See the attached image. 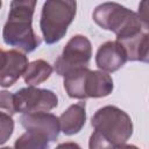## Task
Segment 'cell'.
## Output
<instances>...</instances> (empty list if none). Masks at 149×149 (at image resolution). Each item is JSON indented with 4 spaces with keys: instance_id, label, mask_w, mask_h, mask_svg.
<instances>
[{
    "instance_id": "cell-1",
    "label": "cell",
    "mask_w": 149,
    "mask_h": 149,
    "mask_svg": "<svg viewBox=\"0 0 149 149\" xmlns=\"http://www.w3.org/2000/svg\"><path fill=\"white\" fill-rule=\"evenodd\" d=\"M35 6L36 1L34 0H15L10 2L8 20L2 30L6 44L23 52H31L41 44V38L31 27Z\"/></svg>"
},
{
    "instance_id": "cell-2",
    "label": "cell",
    "mask_w": 149,
    "mask_h": 149,
    "mask_svg": "<svg viewBox=\"0 0 149 149\" xmlns=\"http://www.w3.org/2000/svg\"><path fill=\"white\" fill-rule=\"evenodd\" d=\"M93 20L101 28L113 31L116 35V41L149 29L140 20L137 13L116 2L99 5L93 12Z\"/></svg>"
},
{
    "instance_id": "cell-3",
    "label": "cell",
    "mask_w": 149,
    "mask_h": 149,
    "mask_svg": "<svg viewBox=\"0 0 149 149\" xmlns=\"http://www.w3.org/2000/svg\"><path fill=\"white\" fill-rule=\"evenodd\" d=\"M94 130L115 149L125 144L133 134L130 116L116 106L99 108L91 121Z\"/></svg>"
},
{
    "instance_id": "cell-4",
    "label": "cell",
    "mask_w": 149,
    "mask_h": 149,
    "mask_svg": "<svg viewBox=\"0 0 149 149\" xmlns=\"http://www.w3.org/2000/svg\"><path fill=\"white\" fill-rule=\"evenodd\" d=\"M77 2L72 0H49L42 7L40 27L45 43L54 44L66 34L76 15Z\"/></svg>"
},
{
    "instance_id": "cell-5",
    "label": "cell",
    "mask_w": 149,
    "mask_h": 149,
    "mask_svg": "<svg viewBox=\"0 0 149 149\" xmlns=\"http://www.w3.org/2000/svg\"><path fill=\"white\" fill-rule=\"evenodd\" d=\"M91 56L92 47L90 40L84 35H76L70 38L62 55L55 62V70L59 76L65 77L74 70L87 68Z\"/></svg>"
},
{
    "instance_id": "cell-6",
    "label": "cell",
    "mask_w": 149,
    "mask_h": 149,
    "mask_svg": "<svg viewBox=\"0 0 149 149\" xmlns=\"http://www.w3.org/2000/svg\"><path fill=\"white\" fill-rule=\"evenodd\" d=\"M14 104L16 112L23 114L49 112L58 105V98L50 90L28 86L14 94Z\"/></svg>"
},
{
    "instance_id": "cell-7",
    "label": "cell",
    "mask_w": 149,
    "mask_h": 149,
    "mask_svg": "<svg viewBox=\"0 0 149 149\" xmlns=\"http://www.w3.org/2000/svg\"><path fill=\"white\" fill-rule=\"evenodd\" d=\"M28 66V58L17 50L3 51L0 49V86H12Z\"/></svg>"
},
{
    "instance_id": "cell-8",
    "label": "cell",
    "mask_w": 149,
    "mask_h": 149,
    "mask_svg": "<svg viewBox=\"0 0 149 149\" xmlns=\"http://www.w3.org/2000/svg\"><path fill=\"white\" fill-rule=\"evenodd\" d=\"M20 123L26 129H35L44 133L50 142L57 140L61 130L58 118L48 112L23 114L20 116Z\"/></svg>"
},
{
    "instance_id": "cell-9",
    "label": "cell",
    "mask_w": 149,
    "mask_h": 149,
    "mask_svg": "<svg viewBox=\"0 0 149 149\" xmlns=\"http://www.w3.org/2000/svg\"><path fill=\"white\" fill-rule=\"evenodd\" d=\"M127 62L125 49L116 41H109L100 45L97 51L95 63L102 72H114Z\"/></svg>"
},
{
    "instance_id": "cell-10",
    "label": "cell",
    "mask_w": 149,
    "mask_h": 149,
    "mask_svg": "<svg viewBox=\"0 0 149 149\" xmlns=\"http://www.w3.org/2000/svg\"><path fill=\"white\" fill-rule=\"evenodd\" d=\"M61 130L65 135H73L81 130L86 121L85 102L80 101L71 105L66 111L62 113L58 118Z\"/></svg>"
},
{
    "instance_id": "cell-11",
    "label": "cell",
    "mask_w": 149,
    "mask_h": 149,
    "mask_svg": "<svg viewBox=\"0 0 149 149\" xmlns=\"http://www.w3.org/2000/svg\"><path fill=\"white\" fill-rule=\"evenodd\" d=\"M122 45L126 51L127 61L148 62L149 49V35L148 31H142L136 35L116 41Z\"/></svg>"
},
{
    "instance_id": "cell-12",
    "label": "cell",
    "mask_w": 149,
    "mask_h": 149,
    "mask_svg": "<svg viewBox=\"0 0 149 149\" xmlns=\"http://www.w3.org/2000/svg\"><path fill=\"white\" fill-rule=\"evenodd\" d=\"M113 91L112 77L102 71H88L85 83L86 98L106 97Z\"/></svg>"
},
{
    "instance_id": "cell-13",
    "label": "cell",
    "mask_w": 149,
    "mask_h": 149,
    "mask_svg": "<svg viewBox=\"0 0 149 149\" xmlns=\"http://www.w3.org/2000/svg\"><path fill=\"white\" fill-rule=\"evenodd\" d=\"M88 71V68H81L64 77V88L70 98L86 99L85 83Z\"/></svg>"
},
{
    "instance_id": "cell-14",
    "label": "cell",
    "mask_w": 149,
    "mask_h": 149,
    "mask_svg": "<svg viewBox=\"0 0 149 149\" xmlns=\"http://www.w3.org/2000/svg\"><path fill=\"white\" fill-rule=\"evenodd\" d=\"M51 72L52 68L49 63H47L43 59H37L28 64L23 73V79L26 84H28L29 86H35L45 81L50 77Z\"/></svg>"
},
{
    "instance_id": "cell-15",
    "label": "cell",
    "mask_w": 149,
    "mask_h": 149,
    "mask_svg": "<svg viewBox=\"0 0 149 149\" xmlns=\"http://www.w3.org/2000/svg\"><path fill=\"white\" fill-rule=\"evenodd\" d=\"M14 149H49L48 136L35 129H26L14 143Z\"/></svg>"
},
{
    "instance_id": "cell-16",
    "label": "cell",
    "mask_w": 149,
    "mask_h": 149,
    "mask_svg": "<svg viewBox=\"0 0 149 149\" xmlns=\"http://www.w3.org/2000/svg\"><path fill=\"white\" fill-rule=\"evenodd\" d=\"M14 130V121L10 115L0 113V144L8 141Z\"/></svg>"
},
{
    "instance_id": "cell-17",
    "label": "cell",
    "mask_w": 149,
    "mask_h": 149,
    "mask_svg": "<svg viewBox=\"0 0 149 149\" xmlns=\"http://www.w3.org/2000/svg\"><path fill=\"white\" fill-rule=\"evenodd\" d=\"M0 113L14 115L16 113L14 104V94L7 91H0Z\"/></svg>"
},
{
    "instance_id": "cell-18",
    "label": "cell",
    "mask_w": 149,
    "mask_h": 149,
    "mask_svg": "<svg viewBox=\"0 0 149 149\" xmlns=\"http://www.w3.org/2000/svg\"><path fill=\"white\" fill-rule=\"evenodd\" d=\"M139 17H140V20L143 22V24L144 26H147V27H149V21H148V1H142V3L140 5V7H139Z\"/></svg>"
},
{
    "instance_id": "cell-19",
    "label": "cell",
    "mask_w": 149,
    "mask_h": 149,
    "mask_svg": "<svg viewBox=\"0 0 149 149\" xmlns=\"http://www.w3.org/2000/svg\"><path fill=\"white\" fill-rule=\"evenodd\" d=\"M55 149H81V148L74 142H65V143L58 144Z\"/></svg>"
},
{
    "instance_id": "cell-20",
    "label": "cell",
    "mask_w": 149,
    "mask_h": 149,
    "mask_svg": "<svg viewBox=\"0 0 149 149\" xmlns=\"http://www.w3.org/2000/svg\"><path fill=\"white\" fill-rule=\"evenodd\" d=\"M116 149H139V148L133 144H122V146H119Z\"/></svg>"
},
{
    "instance_id": "cell-21",
    "label": "cell",
    "mask_w": 149,
    "mask_h": 149,
    "mask_svg": "<svg viewBox=\"0 0 149 149\" xmlns=\"http://www.w3.org/2000/svg\"><path fill=\"white\" fill-rule=\"evenodd\" d=\"M0 149H13V148H10V147H3V148H0Z\"/></svg>"
},
{
    "instance_id": "cell-22",
    "label": "cell",
    "mask_w": 149,
    "mask_h": 149,
    "mask_svg": "<svg viewBox=\"0 0 149 149\" xmlns=\"http://www.w3.org/2000/svg\"><path fill=\"white\" fill-rule=\"evenodd\" d=\"M1 5H2V2H1V1H0V7H1Z\"/></svg>"
}]
</instances>
